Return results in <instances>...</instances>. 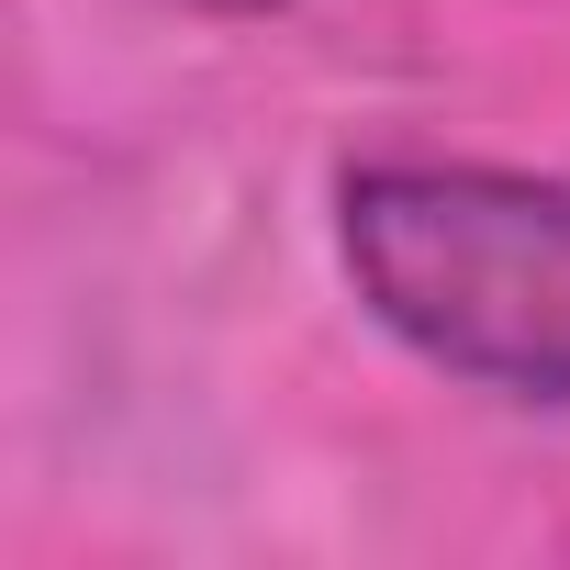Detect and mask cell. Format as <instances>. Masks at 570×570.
<instances>
[{
    "label": "cell",
    "mask_w": 570,
    "mask_h": 570,
    "mask_svg": "<svg viewBox=\"0 0 570 570\" xmlns=\"http://www.w3.org/2000/svg\"><path fill=\"white\" fill-rule=\"evenodd\" d=\"M336 257L358 314L436 381L548 414L570 403V179L370 157L336 179Z\"/></svg>",
    "instance_id": "obj_1"
}]
</instances>
